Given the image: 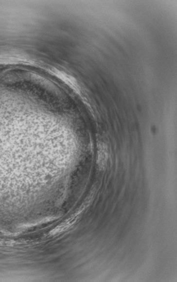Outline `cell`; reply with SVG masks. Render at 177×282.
<instances>
[{"label":"cell","instance_id":"cell-1","mask_svg":"<svg viewBox=\"0 0 177 282\" xmlns=\"http://www.w3.org/2000/svg\"><path fill=\"white\" fill-rule=\"evenodd\" d=\"M87 204H88V203L87 202L86 205H83L71 216H70L63 222L58 225L56 228L52 229L50 232V235L53 236L61 234V233L67 231L71 229L76 224V222L79 220L80 216H82L83 211L87 207Z\"/></svg>","mask_w":177,"mask_h":282},{"label":"cell","instance_id":"cell-2","mask_svg":"<svg viewBox=\"0 0 177 282\" xmlns=\"http://www.w3.org/2000/svg\"><path fill=\"white\" fill-rule=\"evenodd\" d=\"M108 159V147L105 143H99L98 148L97 164L98 168L103 170L106 168Z\"/></svg>","mask_w":177,"mask_h":282}]
</instances>
